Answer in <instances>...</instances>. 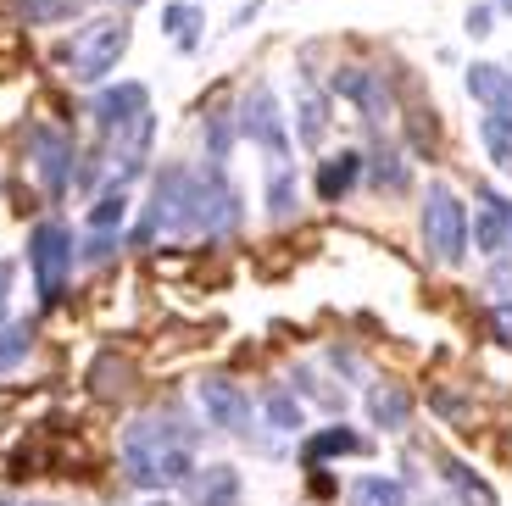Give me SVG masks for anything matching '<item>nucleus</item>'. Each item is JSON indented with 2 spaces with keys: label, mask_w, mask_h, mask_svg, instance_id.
Listing matches in <instances>:
<instances>
[{
  "label": "nucleus",
  "mask_w": 512,
  "mask_h": 506,
  "mask_svg": "<svg viewBox=\"0 0 512 506\" xmlns=\"http://www.w3.org/2000/svg\"><path fill=\"white\" fill-rule=\"evenodd\" d=\"M290 379H295V390H301V395H323V406H334V412L346 406V395H340V390H323V384H318V373H312V367H295Z\"/></svg>",
  "instance_id": "7c9ffc66"
},
{
  "label": "nucleus",
  "mask_w": 512,
  "mask_h": 506,
  "mask_svg": "<svg viewBox=\"0 0 512 506\" xmlns=\"http://www.w3.org/2000/svg\"><path fill=\"white\" fill-rule=\"evenodd\" d=\"M418 234H423V251L435 256L440 267H462V262H468V245H474V217H468L462 195L451 190L446 178H429V184H423Z\"/></svg>",
  "instance_id": "7ed1b4c3"
},
{
  "label": "nucleus",
  "mask_w": 512,
  "mask_h": 506,
  "mask_svg": "<svg viewBox=\"0 0 512 506\" xmlns=\"http://www.w3.org/2000/svg\"><path fill=\"white\" fill-rule=\"evenodd\" d=\"M507 251H512V223H507Z\"/></svg>",
  "instance_id": "79ce46f5"
},
{
  "label": "nucleus",
  "mask_w": 512,
  "mask_h": 506,
  "mask_svg": "<svg viewBox=\"0 0 512 506\" xmlns=\"http://www.w3.org/2000/svg\"><path fill=\"white\" fill-rule=\"evenodd\" d=\"M262 418H268L273 434H301L307 429V412H301V401H295L284 384H273V390L262 395Z\"/></svg>",
  "instance_id": "393cba45"
},
{
  "label": "nucleus",
  "mask_w": 512,
  "mask_h": 506,
  "mask_svg": "<svg viewBox=\"0 0 512 506\" xmlns=\"http://www.w3.org/2000/svg\"><path fill=\"white\" fill-rule=\"evenodd\" d=\"M462 89H468V101H479L485 112L512 117V62H468L462 67Z\"/></svg>",
  "instance_id": "f8f14e48"
},
{
  "label": "nucleus",
  "mask_w": 512,
  "mask_h": 506,
  "mask_svg": "<svg viewBox=\"0 0 512 506\" xmlns=\"http://www.w3.org/2000/svg\"><path fill=\"white\" fill-rule=\"evenodd\" d=\"M12 284H17V262L0 256V323H6V312H12Z\"/></svg>",
  "instance_id": "c9c22d12"
},
{
  "label": "nucleus",
  "mask_w": 512,
  "mask_h": 506,
  "mask_svg": "<svg viewBox=\"0 0 512 506\" xmlns=\"http://www.w3.org/2000/svg\"><path fill=\"white\" fill-rule=\"evenodd\" d=\"M195 406L206 423H218L223 434H251L256 429V401L245 395V384H234L229 373H201L195 379Z\"/></svg>",
  "instance_id": "1a4fd4ad"
},
{
  "label": "nucleus",
  "mask_w": 512,
  "mask_h": 506,
  "mask_svg": "<svg viewBox=\"0 0 512 506\" xmlns=\"http://www.w3.org/2000/svg\"><path fill=\"white\" fill-rule=\"evenodd\" d=\"M145 112H151V89H145L140 78H123V84L95 89V95H90V123L101 128L106 140L123 134V128H134Z\"/></svg>",
  "instance_id": "9b49d317"
},
{
  "label": "nucleus",
  "mask_w": 512,
  "mask_h": 506,
  "mask_svg": "<svg viewBox=\"0 0 512 506\" xmlns=\"http://www.w3.org/2000/svg\"><path fill=\"white\" fill-rule=\"evenodd\" d=\"M28 351H34V323H12V329L0 323V373H12Z\"/></svg>",
  "instance_id": "c85d7f7f"
},
{
  "label": "nucleus",
  "mask_w": 512,
  "mask_h": 506,
  "mask_svg": "<svg viewBox=\"0 0 512 506\" xmlns=\"http://www.w3.org/2000/svg\"><path fill=\"white\" fill-rule=\"evenodd\" d=\"M256 17H262V0H245L240 12H234V23H229V34H240V28H251Z\"/></svg>",
  "instance_id": "e433bc0d"
},
{
  "label": "nucleus",
  "mask_w": 512,
  "mask_h": 506,
  "mask_svg": "<svg viewBox=\"0 0 512 506\" xmlns=\"http://www.w3.org/2000/svg\"><path fill=\"white\" fill-rule=\"evenodd\" d=\"M162 34L173 51L195 56L206 39V0H167L162 6Z\"/></svg>",
  "instance_id": "dca6fc26"
},
{
  "label": "nucleus",
  "mask_w": 512,
  "mask_h": 506,
  "mask_svg": "<svg viewBox=\"0 0 512 506\" xmlns=\"http://www.w3.org/2000/svg\"><path fill=\"white\" fill-rule=\"evenodd\" d=\"M346 506H407V479H396V473H357L346 484Z\"/></svg>",
  "instance_id": "412c9836"
},
{
  "label": "nucleus",
  "mask_w": 512,
  "mask_h": 506,
  "mask_svg": "<svg viewBox=\"0 0 512 506\" xmlns=\"http://www.w3.org/2000/svg\"><path fill=\"white\" fill-rule=\"evenodd\" d=\"M462 28H468V39H490V34H496V6H490V0H479V6H468V17H462Z\"/></svg>",
  "instance_id": "2f4dec72"
},
{
  "label": "nucleus",
  "mask_w": 512,
  "mask_h": 506,
  "mask_svg": "<svg viewBox=\"0 0 512 506\" xmlns=\"http://www.w3.org/2000/svg\"><path fill=\"white\" fill-rule=\"evenodd\" d=\"M490 6H496V12H507V17H512V0H490Z\"/></svg>",
  "instance_id": "4c0bfd02"
},
{
  "label": "nucleus",
  "mask_w": 512,
  "mask_h": 506,
  "mask_svg": "<svg viewBox=\"0 0 512 506\" xmlns=\"http://www.w3.org/2000/svg\"><path fill=\"white\" fill-rule=\"evenodd\" d=\"M362 173H368V151H334L318 162V201H346L351 190L362 184Z\"/></svg>",
  "instance_id": "f3484780"
},
{
  "label": "nucleus",
  "mask_w": 512,
  "mask_h": 506,
  "mask_svg": "<svg viewBox=\"0 0 512 506\" xmlns=\"http://www.w3.org/2000/svg\"><path fill=\"white\" fill-rule=\"evenodd\" d=\"M440 473H446V484H451V490H457L468 506H496V490H490V484L479 479V473L468 468V462H446Z\"/></svg>",
  "instance_id": "a878e982"
},
{
  "label": "nucleus",
  "mask_w": 512,
  "mask_h": 506,
  "mask_svg": "<svg viewBox=\"0 0 512 506\" xmlns=\"http://www.w3.org/2000/svg\"><path fill=\"white\" fill-rule=\"evenodd\" d=\"M184 234H195V223H190V167H162V173H156V190H151V206H145L140 228H134V245L184 240Z\"/></svg>",
  "instance_id": "423d86ee"
},
{
  "label": "nucleus",
  "mask_w": 512,
  "mask_h": 506,
  "mask_svg": "<svg viewBox=\"0 0 512 506\" xmlns=\"http://www.w3.org/2000/svg\"><path fill=\"white\" fill-rule=\"evenodd\" d=\"M301 212V178H295L290 162H273L268 167V217L273 223H290Z\"/></svg>",
  "instance_id": "5701e85b"
},
{
  "label": "nucleus",
  "mask_w": 512,
  "mask_h": 506,
  "mask_svg": "<svg viewBox=\"0 0 512 506\" xmlns=\"http://www.w3.org/2000/svg\"><path fill=\"white\" fill-rule=\"evenodd\" d=\"M329 367H340V373H346V384H368V379H362L357 351H346V345H340V351H329Z\"/></svg>",
  "instance_id": "f704fd0d"
},
{
  "label": "nucleus",
  "mask_w": 512,
  "mask_h": 506,
  "mask_svg": "<svg viewBox=\"0 0 512 506\" xmlns=\"http://www.w3.org/2000/svg\"><path fill=\"white\" fill-rule=\"evenodd\" d=\"M373 184V195H407L412 190V167H407V156L396 151V145H373L368 151V173H362Z\"/></svg>",
  "instance_id": "6ab92c4d"
},
{
  "label": "nucleus",
  "mask_w": 512,
  "mask_h": 506,
  "mask_svg": "<svg viewBox=\"0 0 512 506\" xmlns=\"http://www.w3.org/2000/svg\"><path fill=\"white\" fill-rule=\"evenodd\" d=\"M128 373H134L128 356H101V362L90 367V390L95 395H123L128 390Z\"/></svg>",
  "instance_id": "cd10ccee"
},
{
  "label": "nucleus",
  "mask_w": 512,
  "mask_h": 506,
  "mask_svg": "<svg viewBox=\"0 0 512 506\" xmlns=\"http://www.w3.org/2000/svg\"><path fill=\"white\" fill-rule=\"evenodd\" d=\"M78 262V240L62 217H39L28 228V273H34V290H39V306H56L67 290V273Z\"/></svg>",
  "instance_id": "39448f33"
},
{
  "label": "nucleus",
  "mask_w": 512,
  "mask_h": 506,
  "mask_svg": "<svg viewBox=\"0 0 512 506\" xmlns=\"http://www.w3.org/2000/svg\"><path fill=\"white\" fill-rule=\"evenodd\" d=\"M357 451H362V434L357 429H346V423H323V429L301 445V468L318 473L329 456H357Z\"/></svg>",
  "instance_id": "aec40b11"
},
{
  "label": "nucleus",
  "mask_w": 512,
  "mask_h": 506,
  "mask_svg": "<svg viewBox=\"0 0 512 506\" xmlns=\"http://www.w3.org/2000/svg\"><path fill=\"white\" fill-rule=\"evenodd\" d=\"M362 406H368V418H373V429H379V434H407L412 429V395L401 390V384H390V379L368 384Z\"/></svg>",
  "instance_id": "2eb2a0df"
},
{
  "label": "nucleus",
  "mask_w": 512,
  "mask_h": 506,
  "mask_svg": "<svg viewBox=\"0 0 512 506\" xmlns=\"http://www.w3.org/2000/svg\"><path fill=\"white\" fill-rule=\"evenodd\" d=\"M17 12H23V23H62L73 0H17Z\"/></svg>",
  "instance_id": "c756f323"
},
{
  "label": "nucleus",
  "mask_w": 512,
  "mask_h": 506,
  "mask_svg": "<svg viewBox=\"0 0 512 506\" xmlns=\"http://www.w3.org/2000/svg\"><path fill=\"white\" fill-rule=\"evenodd\" d=\"M490 334H496V345H507V351H512V301L490 306Z\"/></svg>",
  "instance_id": "72a5a7b5"
},
{
  "label": "nucleus",
  "mask_w": 512,
  "mask_h": 506,
  "mask_svg": "<svg viewBox=\"0 0 512 506\" xmlns=\"http://www.w3.org/2000/svg\"><path fill=\"white\" fill-rule=\"evenodd\" d=\"M28 167L39 173V184H45V195L51 201H62L67 190H73L78 178V145L67 128H51V123H34L28 128Z\"/></svg>",
  "instance_id": "6e6552de"
},
{
  "label": "nucleus",
  "mask_w": 512,
  "mask_h": 506,
  "mask_svg": "<svg viewBox=\"0 0 512 506\" xmlns=\"http://www.w3.org/2000/svg\"><path fill=\"white\" fill-rule=\"evenodd\" d=\"M329 89H318L312 78H301L295 84V101H290V117H295V140L307 145V151H318L323 134H329Z\"/></svg>",
  "instance_id": "ddd939ff"
},
{
  "label": "nucleus",
  "mask_w": 512,
  "mask_h": 506,
  "mask_svg": "<svg viewBox=\"0 0 512 506\" xmlns=\"http://www.w3.org/2000/svg\"><path fill=\"white\" fill-rule=\"evenodd\" d=\"M117 6H123V12H128V6H145V0H117Z\"/></svg>",
  "instance_id": "58836bf2"
},
{
  "label": "nucleus",
  "mask_w": 512,
  "mask_h": 506,
  "mask_svg": "<svg viewBox=\"0 0 512 506\" xmlns=\"http://www.w3.org/2000/svg\"><path fill=\"white\" fill-rule=\"evenodd\" d=\"M128 223V184H106L90 206V228H123Z\"/></svg>",
  "instance_id": "bb28decb"
},
{
  "label": "nucleus",
  "mask_w": 512,
  "mask_h": 506,
  "mask_svg": "<svg viewBox=\"0 0 512 506\" xmlns=\"http://www.w3.org/2000/svg\"><path fill=\"white\" fill-rule=\"evenodd\" d=\"M240 140H251L256 151H268L273 162H290V112L279 106V89L256 78L240 101Z\"/></svg>",
  "instance_id": "0eeeda50"
},
{
  "label": "nucleus",
  "mask_w": 512,
  "mask_h": 506,
  "mask_svg": "<svg viewBox=\"0 0 512 506\" xmlns=\"http://www.w3.org/2000/svg\"><path fill=\"white\" fill-rule=\"evenodd\" d=\"M329 95L334 101H351L368 123H384V117L396 112V95H390V78L379 73V67H362V62H346L334 67L329 78Z\"/></svg>",
  "instance_id": "9d476101"
},
{
  "label": "nucleus",
  "mask_w": 512,
  "mask_h": 506,
  "mask_svg": "<svg viewBox=\"0 0 512 506\" xmlns=\"http://www.w3.org/2000/svg\"><path fill=\"white\" fill-rule=\"evenodd\" d=\"M190 223H195V234H206V240H229V234H240L245 201H240V190H234V178H229L223 162L190 167Z\"/></svg>",
  "instance_id": "20e7f679"
},
{
  "label": "nucleus",
  "mask_w": 512,
  "mask_h": 506,
  "mask_svg": "<svg viewBox=\"0 0 512 506\" xmlns=\"http://www.w3.org/2000/svg\"><path fill=\"white\" fill-rule=\"evenodd\" d=\"M84 262H106V256H117V228H95L90 234V245H84Z\"/></svg>",
  "instance_id": "473e14b6"
},
{
  "label": "nucleus",
  "mask_w": 512,
  "mask_h": 506,
  "mask_svg": "<svg viewBox=\"0 0 512 506\" xmlns=\"http://www.w3.org/2000/svg\"><path fill=\"white\" fill-rule=\"evenodd\" d=\"M0 506H6V501H0ZM23 506H56V501H23Z\"/></svg>",
  "instance_id": "ea45409f"
},
{
  "label": "nucleus",
  "mask_w": 512,
  "mask_h": 506,
  "mask_svg": "<svg viewBox=\"0 0 512 506\" xmlns=\"http://www.w3.org/2000/svg\"><path fill=\"white\" fill-rule=\"evenodd\" d=\"M507 223H512V201H507V195H496L490 184H479L474 251H485V256H507Z\"/></svg>",
  "instance_id": "4468645a"
},
{
  "label": "nucleus",
  "mask_w": 512,
  "mask_h": 506,
  "mask_svg": "<svg viewBox=\"0 0 512 506\" xmlns=\"http://www.w3.org/2000/svg\"><path fill=\"white\" fill-rule=\"evenodd\" d=\"M479 140H485L490 167L512 178V117L507 112H485V117H479Z\"/></svg>",
  "instance_id": "b1692460"
},
{
  "label": "nucleus",
  "mask_w": 512,
  "mask_h": 506,
  "mask_svg": "<svg viewBox=\"0 0 512 506\" xmlns=\"http://www.w3.org/2000/svg\"><path fill=\"white\" fill-rule=\"evenodd\" d=\"M190 495H195V506H245L240 468H229V462H212V468H201V473L190 479Z\"/></svg>",
  "instance_id": "a211bd4d"
},
{
  "label": "nucleus",
  "mask_w": 512,
  "mask_h": 506,
  "mask_svg": "<svg viewBox=\"0 0 512 506\" xmlns=\"http://www.w3.org/2000/svg\"><path fill=\"white\" fill-rule=\"evenodd\" d=\"M195 429H173V418H140L123 429V479L140 490H179L195 479Z\"/></svg>",
  "instance_id": "f257e3e1"
},
{
  "label": "nucleus",
  "mask_w": 512,
  "mask_h": 506,
  "mask_svg": "<svg viewBox=\"0 0 512 506\" xmlns=\"http://www.w3.org/2000/svg\"><path fill=\"white\" fill-rule=\"evenodd\" d=\"M234 140H240V112H229V106L201 112V151H206V162H229Z\"/></svg>",
  "instance_id": "4be33fe9"
},
{
  "label": "nucleus",
  "mask_w": 512,
  "mask_h": 506,
  "mask_svg": "<svg viewBox=\"0 0 512 506\" xmlns=\"http://www.w3.org/2000/svg\"><path fill=\"white\" fill-rule=\"evenodd\" d=\"M145 506H173V501H145Z\"/></svg>",
  "instance_id": "a19ab883"
},
{
  "label": "nucleus",
  "mask_w": 512,
  "mask_h": 506,
  "mask_svg": "<svg viewBox=\"0 0 512 506\" xmlns=\"http://www.w3.org/2000/svg\"><path fill=\"white\" fill-rule=\"evenodd\" d=\"M128 39H134V23L123 12H106V17H90V23H78L73 34L56 45V62L73 84H101L117 62H123Z\"/></svg>",
  "instance_id": "f03ea898"
}]
</instances>
